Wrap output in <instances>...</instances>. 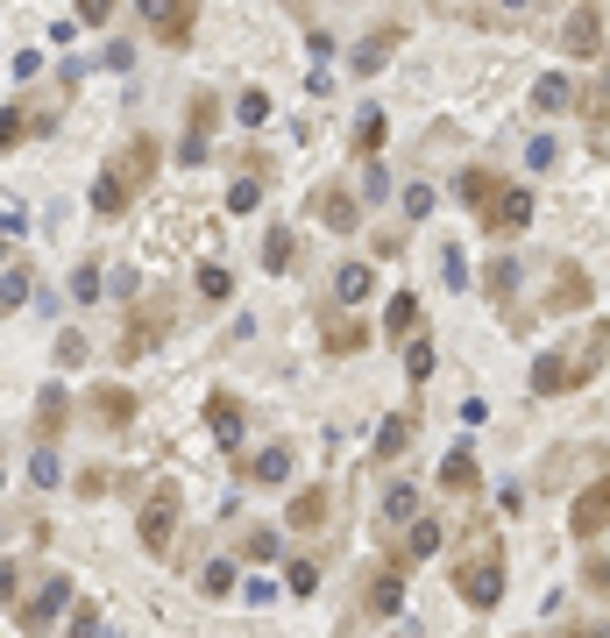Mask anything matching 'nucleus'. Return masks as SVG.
Returning a JSON list of instances; mask_svg holds the SVG:
<instances>
[{
	"label": "nucleus",
	"instance_id": "nucleus-1",
	"mask_svg": "<svg viewBox=\"0 0 610 638\" xmlns=\"http://www.w3.org/2000/svg\"><path fill=\"white\" fill-rule=\"evenodd\" d=\"M603 355H610V319H596L589 334H575V341H561V348H547L540 362H532V397H568V390H589L596 383V369H603Z\"/></svg>",
	"mask_w": 610,
	"mask_h": 638
},
{
	"label": "nucleus",
	"instance_id": "nucleus-2",
	"mask_svg": "<svg viewBox=\"0 0 610 638\" xmlns=\"http://www.w3.org/2000/svg\"><path fill=\"white\" fill-rule=\"evenodd\" d=\"M149 178H157V142H149V135H135V142L114 156V164L100 171V185H93V206L114 220V213H128V199H135Z\"/></svg>",
	"mask_w": 610,
	"mask_h": 638
},
{
	"label": "nucleus",
	"instance_id": "nucleus-3",
	"mask_svg": "<svg viewBox=\"0 0 610 638\" xmlns=\"http://www.w3.org/2000/svg\"><path fill=\"white\" fill-rule=\"evenodd\" d=\"M454 596H462L476 617H490V610L504 603V539H497V532L454 561Z\"/></svg>",
	"mask_w": 610,
	"mask_h": 638
},
{
	"label": "nucleus",
	"instance_id": "nucleus-4",
	"mask_svg": "<svg viewBox=\"0 0 610 638\" xmlns=\"http://www.w3.org/2000/svg\"><path fill=\"white\" fill-rule=\"evenodd\" d=\"M135 15H142V29L164 50H185L192 29H199V0H135Z\"/></svg>",
	"mask_w": 610,
	"mask_h": 638
},
{
	"label": "nucleus",
	"instance_id": "nucleus-5",
	"mask_svg": "<svg viewBox=\"0 0 610 638\" xmlns=\"http://www.w3.org/2000/svg\"><path fill=\"white\" fill-rule=\"evenodd\" d=\"M178 511H185L178 483H157V490H149V504L135 511V532H142V546H149V553H171V532H178Z\"/></svg>",
	"mask_w": 610,
	"mask_h": 638
},
{
	"label": "nucleus",
	"instance_id": "nucleus-6",
	"mask_svg": "<svg viewBox=\"0 0 610 638\" xmlns=\"http://www.w3.org/2000/svg\"><path fill=\"white\" fill-rule=\"evenodd\" d=\"M561 50H568V57H596V50H603V0H568Z\"/></svg>",
	"mask_w": 610,
	"mask_h": 638
},
{
	"label": "nucleus",
	"instance_id": "nucleus-7",
	"mask_svg": "<svg viewBox=\"0 0 610 638\" xmlns=\"http://www.w3.org/2000/svg\"><path fill=\"white\" fill-rule=\"evenodd\" d=\"M483 220H490V234H518V227H532V185H497L490 206H483Z\"/></svg>",
	"mask_w": 610,
	"mask_h": 638
},
{
	"label": "nucleus",
	"instance_id": "nucleus-8",
	"mask_svg": "<svg viewBox=\"0 0 610 638\" xmlns=\"http://www.w3.org/2000/svg\"><path fill=\"white\" fill-rule=\"evenodd\" d=\"M213 114H220V100H213V93H192V107H185V142H178V156H185V164H206Z\"/></svg>",
	"mask_w": 610,
	"mask_h": 638
},
{
	"label": "nucleus",
	"instance_id": "nucleus-9",
	"mask_svg": "<svg viewBox=\"0 0 610 638\" xmlns=\"http://www.w3.org/2000/svg\"><path fill=\"white\" fill-rule=\"evenodd\" d=\"M568 532H575V539H596V532H610V468L596 475V490H582V497H575V518H568Z\"/></svg>",
	"mask_w": 610,
	"mask_h": 638
},
{
	"label": "nucleus",
	"instance_id": "nucleus-10",
	"mask_svg": "<svg viewBox=\"0 0 610 638\" xmlns=\"http://www.w3.org/2000/svg\"><path fill=\"white\" fill-rule=\"evenodd\" d=\"M206 426H213V440H220L227 454H235V447H242V433H249L242 397H235V390H213V397H206Z\"/></svg>",
	"mask_w": 610,
	"mask_h": 638
},
{
	"label": "nucleus",
	"instance_id": "nucleus-11",
	"mask_svg": "<svg viewBox=\"0 0 610 638\" xmlns=\"http://www.w3.org/2000/svg\"><path fill=\"white\" fill-rule=\"evenodd\" d=\"M64 603H71V582H64V575H43V589H36L29 603H15V624H22V631H43Z\"/></svg>",
	"mask_w": 610,
	"mask_h": 638
},
{
	"label": "nucleus",
	"instance_id": "nucleus-12",
	"mask_svg": "<svg viewBox=\"0 0 610 638\" xmlns=\"http://www.w3.org/2000/svg\"><path fill=\"white\" fill-rule=\"evenodd\" d=\"M412 440H419V405H405V412H391L384 426H376V447H369V461H398Z\"/></svg>",
	"mask_w": 610,
	"mask_h": 638
},
{
	"label": "nucleus",
	"instance_id": "nucleus-13",
	"mask_svg": "<svg viewBox=\"0 0 610 638\" xmlns=\"http://www.w3.org/2000/svg\"><path fill=\"white\" fill-rule=\"evenodd\" d=\"M398 532V568H412V561H426V553H440V518H405V525H391Z\"/></svg>",
	"mask_w": 610,
	"mask_h": 638
},
{
	"label": "nucleus",
	"instance_id": "nucleus-14",
	"mask_svg": "<svg viewBox=\"0 0 610 638\" xmlns=\"http://www.w3.org/2000/svg\"><path fill=\"white\" fill-rule=\"evenodd\" d=\"M362 610H369V617H398V610H405V568H398V561H391V568H376Z\"/></svg>",
	"mask_w": 610,
	"mask_h": 638
},
{
	"label": "nucleus",
	"instance_id": "nucleus-15",
	"mask_svg": "<svg viewBox=\"0 0 610 638\" xmlns=\"http://www.w3.org/2000/svg\"><path fill=\"white\" fill-rule=\"evenodd\" d=\"M483 483V461H476V447L462 440V447H447V461H440V490H454V497H469Z\"/></svg>",
	"mask_w": 610,
	"mask_h": 638
},
{
	"label": "nucleus",
	"instance_id": "nucleus-16",
	"mask_svg": "<svg viewBox=\"0 0 610 638\" xmlns=\"http://www.w3.org/2000/svg\"><path fill=\"white\" fill-rule=\"evenodd\" d=\"M164 327H171V312H142V319L128 312V334H121V348H114V355H121V362H135V355H149V348H157V341H164Z\"/></svg>",
	"mask_w": 610,
	"mask_h": 638
},
{
	"label": "nucleus",
	"instance_id": "nucleus-17",
	"mask_svg": "<svg viewBox=\"0 0 610 638\" xmlns=\"http://www.w3.org/2000/svg\"><path fill=\"white\" fill-rule=\"evenodd\" d=\"M320 341H327V355H355V348H369V319L327 312V319H320Z\"/></svg>",
	"mask_w": 610,
	"mask_h": 638
},
{
	"label": "nucleus",
	"instance_id": "nucleus-18",
	"mask_svg": "<svg viewBox=\"0 0 610 638\" xmlns=\"http://www.w3.org/2000/svg\"><path fill=\"white\" fill-rule=\"evenodd\" d=\"M547 305H554V312H575V305H589V277H582V263H561V270H554V291H547Z\"/></svg>",
	"mask_w": 610,
	"mask_h": 638
},
{
	"label": "nucleus",
	"instance_id": "nucleus-19",
	"mask_svg": "<svg viewBox=\"0 0 610 638\" xmlns=\"http://www.w3.org/2000/svg\"><path fill=\"white\" fill-rule=\"evenodd\" d=\"M369 291H376V270L369 263H341L334 270V305H362Z\"/></svg>",
	"mask_w": 610,
	"mask_h": 638
},
{
	"label": "nucleus",
	"instance_id": "nucleus-20",
	"mask_svg": "<svg viewBox=\"0 0 610 638\" xmlns=\"http://www.w3.org/2000/svg\"><path fill=\"white\" fill-rule=\"evenodd\" d=\"M327 504H334L327 490H305V497H291L284 525H291V532H320V525H327Z\"/></svg>",
	"mask_w": 610,
	"mask_h": 638
},
{
	"label": "nucleus",
	"instance_id": "nucleus-21",
	"mask_svg": "<svg viewBox=\"0 0 610 638\" xmlns=\"http://www.w3.org/2000/svg\"><path fill=\"white\" fill-rule=\"evenodd\" d=\"M298 263V227H270V242H263V270L270 277H284Z\"/></svg>",
	"mask_w": 610,
	"mask_h": 638
},
{
	"label": "nucleus",
	"instance_id": "nucleus-22",
	"mask_svg": "<svg viewBox=\"0 0 610 638\" xmlns=\"http://www.w3.org/2000/svg\"><path fill=\"white\" fill-rule=\"evenodd\" d=\"M398 43H405V29H376V36L355 50V71H362V78H369V71H384V57H391Z\"/></svg>",
	"mask_w": 610,
	"mask_h": 638
},
{
	"label": "nucleus",
	"instance_id": "nucleus-23",
	"mask_svg": "<svg viewBox=\"0 0 610 638\" xmlns=\"http://www.w3.org/2000/svg\"><path fill=\"white\" fill-rule=\"evenodd\" d=\"M568 100H575V86H568V78H561V71H547V78H540V86H532V114H561Z\"/></svg>",
	"mask_w": 610,
	"mask_h": 638
},
{
	"label": "nucleus",
	"instance_id": "nucleus-24",
	"mask_svg": "<svg viewBox=\"0 0 610 638\" xmlns=\"http://www.w3.org/2000/svg\"><path fill=\"white\" fill-rule=\"evenodd\" d=\"M93 412H100L107 426H128V419H135V397H128L121 383H107V390H93Z\"/></svg>",
	"mask_w": 610,
	"mask_h": 638
},
{
	"label": "nucleus",
	"instance_id": "nucleus-25",
	"mask_svg": "<svg viewBox=\"0 0 610 638\" xmlns=\"http://www.w3.org/2000/svg\"><path fill=\"white\" fill-rule=\"evenodd\" d=\"M384 135H391L384 107H362V121H355V149H362V156H376V149H384Z\"/></svg>",
	"mask_w": 610,
	"mask_h": 638
},
{
	"label": "nucleus",
	"instance_id": "nucleus-26",
	"mask_svg": "<svg viewBox=\"0 0 610 638\" xmlns=\"http://www.w3.org/2000/svg\"><path fill=\"white\" fill-rule=\"evenodd\" d=\"M64 419H71V397L50 383V390L36 397V426H43V433H64Z\"/></svg>",
	"mask_w": 610,
	"mask_h": 638
},
{
	"label": "nucleus",
	"instance_id": "nucleus-27",
	"mask_svg": "<svg viewBox=\"0 0 610 638\" xmlns=\"http://www.w3.org/2000/svg\"><path fill=\"white\" fill-rule=\"evenodd\" d=\"M29 291H36V270H29V263H15L8 277H0V312H22V298H29Z\"/></svg>",
	"mask_w": 610,
	"mask_h": 638
},
{
	"label": "nucleus",
	"instance_id": "nucleus-28",
	"mask_svg": "<svg viewBox=\"0 0 610 638\" xmlns=\"http://www.w3.org/2000/svg\"><path fill=\"white\" fill-rule=\"evenodd\" d=\"M412 511H419V483H391L384 490V525H405Z\"/></svg>",
	"mask_w": 610,
	"mask_h": 638
},
{
	"label": "nucleus",
	"instance_id": "nucleus-29",
	"mask_svg": "<svg viewBox=\"0 0 610 638\" xmlns=\"http://www.w3.org/2000/svg\"><path fill=\"white\" fill-rule=\"evenodd\" d=\"M36 135V114H22V107H0V149H22Z\"/></svg>",
	"mask_w": 610,
	"mask_h": 638
},
{
	"label": "nucleus",
	"instance_id": "nucleus-30",
	"mask_svg": "<svg viewBox=\"0 0 610 638\" xmlns=\"http://www.w3.org/2000/svg\"><path fill=\"white\" fill-rule=\"evenodd\" d=\"M313 206H320V220H327V227H341V234L355 227V199H348V192H320Z\"/></svg>",
	"mask_w": 610,
	"mask_h": 638
},
{
	"label": "nucleus",
	"instance_id": "nucleus-31",
	"mask_svg": "<svg viewBox=\"0 0 610 638\" xmlns=\"http://www.w3.org/2000/svg\"><path fill=\"white\" fill-rule=\"evenodd\" d=\"M29 483H36V490H57V483H64V461H57V447H36V461H29Z\"/></svg>",
	"mask_w": 610,
	"mask_h": 638
},
{
	"label": "nucleus",
	"instance_id": "nucleus-32",
	"mask_svg": "<svg viewBox=\"0 0 610 638\" xmlns=\"http://www.w3.org/2000/svg\"><path fill=\"white\" fill-rule=\"evenodd\" d=\"M249 475H256V483H284V475H291V447H263Z\"/></svg>",
	"mask_w": 610,
	"mask_h": 638
},
{
	"label": "nucleus",
	"instance_id": "nucleus-33",
	"mask_svg": "<svg viewBox=\"0 0 610 638\" xmlns=\"http://www.w3.org/2000/svg\"><path fill=\"white\" fill-rule=\"evenodd\" d=\"M199 298H206V305H227V298H235V277H227L220 263H206V270H199Z\"/></svg>",
	"mask_w": 610,
	"mask_h": 638
},
{
	"label": "nucleus",
	"instance_id": "nucleus-34",
	"mask_svg": "<svg viewBox=\"0 0 610 638\" xmlns=\"http://www.w3.org/2000/svg\"><path fill=\"white\" fill-rule=\"evenodd\" d=\"M497 185H504V178H497V171H483V164H476V171H462V199H469V206H490V192H497Z\"/></svg>",
	"mask_w": 610,
	"mask_h": 638
},
{
	"label": "nucleus",
	"instance_id": "nucleus-35",
	"mask_svg": "<svg viewBox=\"0 0 610 638\" xmlns=\"http://www.w3.org/2000/svg\"><path fill=\"white\" fill-rule=\"evenodd\" d=\"M384 327H391V334H412V327H419V298H412V291H398V298H391Z\"/></svg>",
	"mask_w": 610,
	"mask_h": 638
},
{
	"label": "nucleus",
	"instance_id": "nucleus-36",
	"mask_svg": "<svg viewBox=\"0 0 610 638\" xmlns=\"http://www.w3.org/2000/svg\"><path fill=\"white\" fill-rule=\"evenodd\" d=\"M235 114H242V128H263V121H270V93H263V86H249V93L235 100Z\"/></svg>",
	"mask_w": 610,
	"mask_h": 638
},
{
	"label": "nucleus",
	"instance_id": "nucleus-37",
	"mask_svg": "<svg viewBox=\"0 0 610 638\" xmlns=\"http://www.w3.org/2000/svg\"><path fill=\"white\" fill-rule=\"evenodd\" d=\"M483 284H490V298L504 305V298L518 291V263H511V256H504V263H490V277H483Z\"/></svg>",
	"mask_w": 610,
	"mask_h": 638
},
{
	"label": "nucleus",
	"instance_id": "nucleus-38",
	"mask_svg": "<svg viewBox=\"0 0 610 638\" xmlns=\"http://www.w3.org/2000/svg\"><path fill=\"white\" fill-rule=\"evenodd\" d=\"M440 277H447V291H469V256L462 249H440Z\"/></svg>",
	"mask_w": 610,
	"mask_h": 638
},
{
	"label": "nucleus",
	"instance_id": "nucleus-39",
	"mask_svg": "<svg viewBox=\"0 0 610 638\" xmlns=\"http://www.w3.org/2000/svg\"><path fill=\"white\" fill-rule=\"evenodd\" d=\"M284 589H291V596H313V589H320V568H313V561H291V568H284Z\"/></svg>",
	"mask_w": 610,
	"mask_h": 638
},
{
	"label": "nucleus",
	"instance_id": "nucleus-40",
	"mask_svg": "<svg viewBox=\"0 0 610 638\" xmlns=\"http://www.w3.org/2000/svg\"><path fill=\"white\" fill-rule=\"evenodd\" d=\"M199 589H206V596H227V589H235V561H206Z\"/></svg>",
	"mask_w": 610,
	"mask_h": 638
},
{
	"label": "nucleus",
	"instance_id": "nucleus-41",
	"mask_svg": "<svg viewBox=\"0 0 610 638\" xmlns=\"http://www.w3.org/2000/svg\"><path fill=\"white\" fill-rule=\"evenodd\" d=\"M405 376H412V383H426V376H433V348H426V334L405 348Z\"/></svg>",
	"mask_w": 610,
	"mask_h": 638
},
{
	"label": "nucleus",
	"instance_id": "nucleus-42",
	"mask_svg": "<svg viewBox=\"0 0 610 638\" xmlns=\"http://www.w3.org/2000/svg\"><path fill=\"white\" fill-rule=\"evenodd\" d=\"M256 206H263V185L256 178H242L235 192H227V213H256Z\"/></svg>",
	"mask_w": 610,
	"mask_h": 638
},
{
	"label": "nucleus",
	"instance_id": "nucleus-43",
	"mask_svg": "<svg viewBox=\"0 0 610 638\" xmlns=\"http://www.w3.org/2000/svg\"><path fill=\"white\" fill-rule=\"evenodd\" d=\"M554 156H561V142H554V135H532V142H525V164H532V171H547Z\"/></svg>",
	"mask_w": 610,
	"mask_h": 638
},
{
	"label": "nucleus",
	"instance_id": "nucleus-44",
	"mask_svg": "<svg viewBox=\"0 0 610 638\" xmlns=\"http://www.w3.org/2000/svg\"><path fill=\"white\" fill-rule=\"evenodd\" d=\"M71 291H79V305H93V298H100V270L79 263V270H71Z\"/></svg>",
	"mask_w": 610,
	"mask_h": 638
},
{
	"label": "nucleus",
	"instance_id": "nucleus-45",
	"mask_svg": "<svg viewBox=\"0 0 610 638\" xmlns=\"http://www.w3.org/2000/svg\"><path fill=\"white\" fill-rule=\"evenodd\" d=\"M79 22H86V29H107V22H114V0H79Z\"/></svg>",
	"mask_w": 610,
	"mask_h": 638
},
{
	"label": "nucleus",
	"instance_id": "nucleus-46",
	"mask_svg": "<svg viewBox=\"0 0 610 638\" xmlns=\"http://www.w3.org/2000/svg\"><path fill=\"white\" fill-rule=\"evenodd\" d=\"M242 553H249V561H277V532H249Z\"/></svg>",
	"mask_w": 610,
	"mask_h": 638
},
{
	"label": "nucleus",
	"instance_id": "nucleus-47",
	"mask_svg": "<svg viewBox=\"0 0 610 638\" xmlns=\"http://www.w3.org/2000/svg\"><path fill=\"white\" fill-rule=\"evenodd\" d=\"M405 213L426 220V213H433V185H412V192H405Z\"/></svg>",
	"mask_w": 610,
	"mask_h": 638
},
{
	"label": "nucleus",
	"instance_id": "nucleus-48",
	"mask_svg": "<svg viewBox=\"0 0 610 638\" xmlns=\"http://www.w3.org/2000/svg\"><path fill=\"white\" fill-rule=\"evenodd\" d=\"M57 362H64V369L86 362V341H79V334H57Z\"/></svg>",
	"mask_w": 610,
	"mask_h": 638
},
{
	"label": "nucleus",
	"instance_id": "nucleus-49",
	"mask_svg": "<svg viewBox=\"0 0 610 638\" xmlns=\"http://www.w3.org/2000/svg\"><path fill=\"white\" fill-rule=\"evenodd\" d=\"M384 192H391V178H384V171L369 164V171H362V199H384Z\"/></svg>",
	"mask_w": 610,
	"mask_h": 638
},
{
	"label": "nucleus",
	"instance_id": "nucleus-50",
	"mask_svg": "<svg viewBox=\"0 0 610 638\" xmlns=\"http://www.w3.org/2000/svg\"><path fill=\"white\" fill-rule=\"evenodd\" d=\"M15 575H22L15 561H0V603H8V610H15Z\"/></svg>",
	"mask_w": 610,
	"mask_h": 638
},
{
	"label": "nucleus",
	"instance_id": "nucleus-51",
	"mask_svg": "<svg viewBox=\"0 0 610 638\" xmlns=\"http://www.w3.org/2000/svg\"><path fill=\"white\" fill-rule=\"evenodd\" d=\"M589 589H603V596H610V561H589Z\"/></svg>",
	"mask_w": 610,
	"mask_h": 638
},
{
	"label": "nucleus",
	"instance_id": "nucleus-52",
	"mask_svg": "<svg viewBox=\"0 0 610 638\" xmlns=\"http://www.w3.org/2000/svg\"><path fill=\"white\" fill-rule=\"evenodd\" d=\"M532 8H540V0H504V15H532Z\"/></svg>",
	"mask_w": 610,
	"mask_h": 638
},
{
	"label": "nucleus",
	"instance_id": "nucleus-53",
	"mask_svg": "<svg viewBox=\"0 0 610 638\" xmlns=\"http://www.w3.org/2000/svg\"><path fill=\"white\" fill-rule=\"evenodd\" d=\"M0 249H8V234H0Z\"/></svg>",
	"mask_w": 610,
	"mask_h": 638
},
{
	"label": "nucleus",
	"instance_id": "nucleus-54",
	"mask_svg": "<svg viewBox=\"0 0 610 638\" xmlns=\"http://www.w3.org/2000/svg\"><path fill=\"white\" fill-rule=\"evenodd\" d=\"M0 490H8V475H0Z\"/></svg>",
	"mask_w": 610,
	"mask_h": 638
},
{
	"label": "nucleus",
	"instance_id": "nucleus-55",
	"mask_svg": "<svg viewBox=\"0 0 610 638\" xmlns=\"http://www.w3.org/2000/svg\"><path fill=\"white\" fill-rule=\"evenodd\" d=\"M454 8H462V0H454Z\"/></svg>",
	"mask_w": 610,
	"mask_h": 638
}]
</instances>
